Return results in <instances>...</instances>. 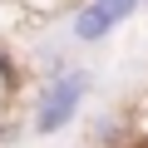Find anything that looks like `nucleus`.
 Masks as SVG:
<instances>
[{
	"mask_svg": "<svg viewBox=\"0 0 148 148\" xmlns=\"http://www.w3.org/2000/svg\"><path fill=\"white\" fill-rule=\"evenodd\" d=\"M143 0H79L69 10V40L74 45H104L114 30H123L133 15H138Z\"/></svg>",
	"mask_w": 148,
	"mask_h": 148,
	"instance_id": "2",
	"label": "nucleus"
},
{
	"mask_svg": "<svg viewBox=\"0 0 148 148\" xmlns=\"http://www.w3.org/2000/svg\"><path fill=\"white\" fill-rule=\"evenodd\" d=\"M0 84H15V54H10V45H0Z\"/></svg>",
	"mask_w": 148,
	"mask_h": 148,
	"instance_id": "3",
	"label": "nucleus"
},
{
	"mask_svg": "<svg viewBox=\"0 0 148 148\" xmlns=\"http://www.w3.org/2000/svg\"><path fill=\"white\" fill-rule=\"evenodd\" d=\"M89 89H94V74L84 64H69L59 74H40V84L30 94V109H25L30 138H59V133H69V123H79V114L89 104Z\"/></svg>",
	"mask_w": 148,
	"mask_h": 148,
	"instance_id": "1",
	"label": "nucleus"
}]
</instances>
